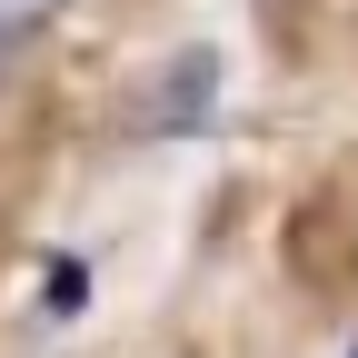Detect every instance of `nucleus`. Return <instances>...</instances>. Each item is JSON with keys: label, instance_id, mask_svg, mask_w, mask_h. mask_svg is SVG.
Masks as SVG:
<instances>
[{"label": "nucleus", "instance_id": "1", "mask_svg": "<svg viewBox=\"0 0 358 358\" xmlns=\"http://www.w3.org/2000/svg\"><path fill=\"white\" fill-rule=\"evenodd\" d=\"M60 10H70V0H0V40L20 50V40H40V30H50Z\"/></svg>", "mask_w": 358, "mask_h": 358}, {"label": "nucleus", "instance_id": "2", "mask_svg": "<svg viewBox=\"0 0 358 358\" xmlns=\"http://www.w3.org/2000/svg\"><path fill=\"white\" fill-rule=\"evenodd\" d=\"M0 80H10V40H0Z\"/></svg>", "mask_w": 358, "mask_h": 358}, {"label": "nucleus", "instance_id": "3", "mask_svg": "<svg viewBox=\"0 0 358 358\" xmlns=\"http://www.w3.org/2000/svg\"><path fill=\"white\" fill-rule=\"evenodd\" d=\"M348 358H358V348H348Z\"/></svg>", "mask_w": 358, "mask_h": 358}]
</instances>
